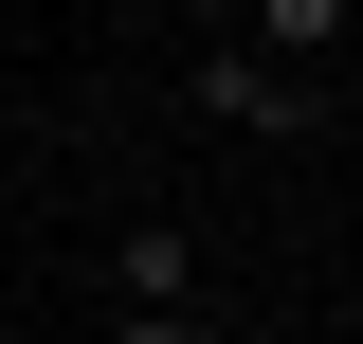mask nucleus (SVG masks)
Instances as JSON below:
<instances>
[{
	"mask_svg": "<svg viewBox=\"0 0 363 344\" xmlns=\"http://www.w3.org/2000/svg\"><path fill=\"white\" fill-rule=\"evenodd\" d=\"M200 109H236V127H309V73H272V55H200Z\"/></svg>",
	"mask_w": 363,
	"mask_h": 344,
	"instance_id": "obj_1",
	"label": "nucleus"
},
{
	"mask_svg": "<svg viewBox=\"0 0 363 344\" xmlns=\"http://www.w3.org/2000/svg\"><path fill=\"white\" fill-rule=\"evenodd\" d=\"M255 55L272 73H327V55H345V0H255Z\"/></svg>",
	"mask_w": 363,
	"mask_h": 344,
	"instance_id": "obj_2",
	"label": "nucleus"
},
{
	"mask_svg": "<svg viewBox=\"0 0 363 344\" xmlns=\"http://www.w3.org/2000/svg\"><path fill=\"white\" fill-rule=\"evenodd\" d=\"M109 290H128V308H200V236H128Z\"/></svg>",
	"mask_w": 363,
	"mask_h": 344,
	"instance_id": "obj_3",
	"label": "nucleus"
},
{
	"mask_svg": "<svg viewBox=\"0 0 363 344\" xmlns=\"http://www.w3.org/2000/svg\"><path fill=\"white\" fill-rule=\"evenodd\" d=\"M109 344H218L200 308H109Z\"/></svg>",
	"mask_w": 363,
	"mask_h": 344,
	"instance_id": "obj_4",
	"label": "nucleus"
}]
</instances>
